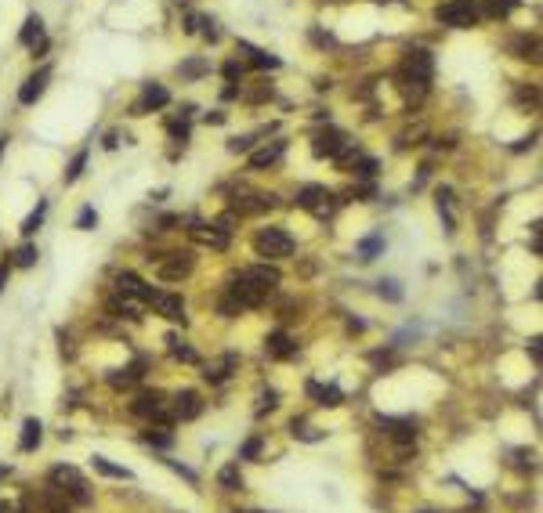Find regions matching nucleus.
Masks as SVG:
<instances>
[{"mask_svg":"<svg viewBox=\"0 0 543 513\" xmlns=\"http://www.w3.org/2000/svg\"><path fill=\"white\" fill-rule=\"evenodd\" d=\"M8 271H11V261L0 264V293H4V282H8Z\"/></svg>","mask_w":543,"mask_h":513,"instance_id":"obj_49","label":"nucleus"},{"mask_svg":"<svg viewBox=\"0 0 543 513\" xmlns=\"http://www.w3.org/2000/svg\"><path fill=\"white\" fill-rule=\"evenodd\" d=\"M294 235L290 231H283V228H261L258 235H254V250H258V256H268V261H279V256H290L294 253Z\"/></svg>","mask_w":543,"mask_h":513,"instance_id":"obj_3","label":"nucleus"},{"mask_svg":"<svg viewBox=\"0 0 543 513\" xmlns=\"http://www.w3.org/2000/svg\"><path fill=\"white\" fill-rule=\"evenodd\" d=\"M225 76H228V83L243 80V66H239V62H228V66H225Z\"/></svg>","mask_w":543,"mask_h":513,"instance_id":"obj_44","label":"nucleus"},{"mask_svg":"<svg viewBox=\"0 0 543 513\" xmlns=\"http://www.w3.org/2000/svg\"><path fill=\"white\" fill-rule=\"evenodd\" d=\"M11 474V466H0V477H8Z\"/></svg>","mask_w":543,"mask_h":513,"instance_id":"obj_53","label":"nucleus"},{"mask_svg":"<svg viewBox=\"0 0 543 513\" xmlns=\"http://www.w3.org/2000/svg\"><path fill=\"white\" fill-rule=\"evenodd\" d=\"M163 409H167V401H163L160 391H141V394L131 401V412H134V416H149V419H156V412H163Z\"/></svg>","mask_w":543,"mask_h":513,"instance_id":"obj_12","label":"nucleus"},{"mask_svg":"<svg viewBox=\"0 0 543 513\" xmlns=\"http://www.w3.org/2000/svg\"><path fill=\"white\" fill-rule=\"evenodd\" d=\"M265 351H268V358H294V354H297V344H294V340H290L283 329H276V333L268 336Z\"/></svg>","mask_w":543,"mask_h":513,"instance_id":"obj_18","label":"nucleus"},{"mask_svg":"<svg viewBox=\"0 0 543 513\" xmlns=\"http://www.w3.org/2000/svg\"><path fill=\"white\" fill-rule=\"evenodd\" d=\"M189 271H192V256L189 253H167V256H160V279L178 282Z\"/></svg>","mask_w":543,"mask_h":513,"instance_id":"obj_8","label":"nucleus"},{"mask_svg":"<svg viewBox=\"0 0 543 513\" xmlns=\"http://www.w3.org/2000/svg\"><path fill=\"white\" fill-rule=\"evenodd\" d=\"M221 98H225V101H232V98H239V87H236V83H228V87L221 91Z\"/></svg>","mask_w":543,"mask_h":513,"instance_id":"obj_48","label":"nucleus"},{"mask_svg":"<svg viewBox=\"0 0 543 513\" xmlns=\"http://www.w3.org/2000/svg\"><path fill=\"white\" fill-rule=\"evenodd\" d=\"M348 329L351 333H366V322H362V318H348Z\"/></svg>","mask_w":543,"mask_h":513,"instance_id":"obj_47","label":"nucleus"},{"mask_svg":"<svg viewBox=\"0 0 543 513\" xmlns=\"http://www.w3.org/2000/svg\"><path fill=\"white\" fill-rule=\"evenodd\" d=\"M239 51L250 55V66H258V69H279V58L276 55H268V51H261L254 44H246V40H239Z\"/></svg>","mask_w":543,"mask_h":513,"instance_id":"obj_23","label":"nucleus"},{"mask_svg":"<svg viewBox=\"0 0 543 513\" xmlns=\"http://www.w3.org/2000/svg\"><path fill=\"white\" fill-rule=\"evenodd\" d=\"M4 148H8V138H0V156H4Z\"/></svg>","mask_w":543,"mask_h":513,"instance_id":"obj_54","label":"nucleus"},{"mask_svg":"<svg viewBox=\"0 0 543 513\" xmlns=\"http://www.w3.org/2000/svg\"><path fill=\"white\" fill-rule=\"evenodd\" d=\"M167 101H171V91H167V87H160V83H145L141 101L134 105V116H145L149 109H163Z\"/></svg>","mask_w":543,"mask_h":513,"instance_id":"obj_11","label":"nucleus"},{"mask_svg":"<svg viewBox=\"0 0 543 513\" xmlns=\"http://www.w3.org/2000/svg\"><path fill=\"white\" fill-rule=\"evenodd\" d=\"M51 488L58 491V496H69L76 506H91V488L80 477L76 466H55L51 470Z\"/></svg>","mask_w":543,"mask_h":513,"instance_id":"obj_1","label":"nucleus"},{"mask_svg":"<svg viewBox=\"0 0 543 513\" xmlns=\"http://www.w3.org/2000/svg\"><path fill=\"white\" fill-rule=\"evenodd\" d=\"M199 26H203V36H206V40H218V36H221V29H218L214 18H199Z\"/></svg>","mask_w":543,"mask_h":513,"instance_id":"obj_43","label":"nucleus"},{"mask_svg":"<svg viewBox=\"0 0 543 513\" xmlns=\"http://www.w3.org/2000/svg\"><path fill=\"white\" fill-rule=\"evenodd\" d=\"M348 145H351V141H348L344 131H337V127H326V131H319L316 138H311V152L323 156V159H337Z\"/></svg>","mask_w":543,"mask_h":513,"instance_id":"obj_6","label":"nucleus"},{"mask_svg":"<svg viewBox=\"0 0 543 513\" xmlns=\"http://www.w3.org/2000/svg\"><path fill=\"white\" fill-rule=\"evenodd\" d=\"M355 253H359V261H377V256L384 253V235L373 231V235H366V239H359Z\"/></svg>","mask_w":543,"mask_h":513,"instance_id":"obj_22","label":"nucleus"},{"mask_svg":"<svg viewBox=\"0 0 543 513\" xmlns=\"http://www.w3.org/2000/svg\"><path fill=\"white\" fill-rule=\"evenodd\" d=\"M286 152V141H272L265 148H258V152H250V166L254 170H265V166H276Z\"/></svg>","mask_w":543,"mask_h":513,"instance_id":"obj_16","label":"nucleus"},{"mask_svg":"<svg viewBox=\"0 0 543 513\" xmlns=\"http://www.w3.org/2000/svg\"><path fill=\"white\" fill-rule=\"evenodd\" d=\"M236 279H243L246 286H254L258 293H276V286L283 282V275H279V268H272V264H250V268H243Z\"/></svg>","mask_w":543,"mask_h":513,"instance_id":"obj_5","label":"nucleus"},{"mask_svg":"<svg viewBox=\"0 0 543 513\" xmlns=\"http://www.w3.org/2000/svg\"><path fill=\"white\" fill-rule=\"evenodd\" d=\"M311 40H316L319 48H333V36H330V33H323V29H311Z\"/></svg>","mask_w":543,"mask_h":513,"instance_id":"obj_46","label":"nucleus"},{"mask_svg":"<svg viewBox=\"0 0 543 513\" xmlns=\"http://www.w3.org/2000/svg\"><path fill=\"white\" fill-rule=\"evenodd\" d=\"M83 166H87V148H80V152L69 159V166H66V174H62V181H66V185H76V181L83 178Z\"/></svg>","mask_w":543,"mask_h":513,"instance_id":"obj_28","label":"nucleus"},{"mask_svg":"<svg viewBox=\"0 0 543 513\" xmlns=\"http://www.w3.org/2000/svg\"><path fill=\"white\" fill-rule=\"evenodd\" d=\"M36 256H40V250L26 243V246H18V253H15V261H11V264H15V268H33V264H36Z\"/></svg>","mask_w":543,"mask_h":513,"instance_id":"obj_32","label":"nucleus"},{"mask_svg":"<svg viewBox=\"0 0 543 513\" xmlns=\"http://www.w3.org/2000/svg\"><path fill=\"white\" fill-rule=\"evenodd\" d=\"M377 293L384 296L388 304H399V301H402V289H399V282H395V279H381V282H377Z\"/></svg>","mask_w":543,"mask_h":513,"instance_id":"obj_33","label":"nucleus"},{"mask_svg":"<svg viewBox=\"0 0 543 513\" xmlns=\"http://www.w3.org/2000/svg\"><path fill=\"white\" fill-rule=\"evenodd\" d=\"M377 426L388 431L399 445H413V438H416V423L413 419H377Z\"/></svg>","mask_w":543,"mask_h":513,"instance_id":"obj_15","label":"nucleus"},{"mask_svg":"<svg viewBox=\"0 0 543 513\" xmlns=\"http://www.w3.org/2000/svg\"><path fill=\"white\" fill-rule=\"evenodd\" d=\"M254 148V138H232L228 141V152H250Z\"/></svg>","mask_w":543,"mask_h":513,"instance_id":"obj_42","label":"nucleus"},{"mask_svg":"<svg viewBox=\"0 0 543 513\" xmlns=\"http://www.w3.org/2000/svg\"><path fill=\"white\" fill-rule=\"evenodd\" d=\"M424 513H431V510H424Z\"/></svg>","mask_w":543,"mask_h":513,"instance_id":"obj_56","label":"nucleus"},{"mask_svg":"<svg viewBox=\"0 0 543 513\" xmlns=\"http://www.w3.org/2000/svg\"><path fill=\"white\" fill-rule=\"evenodd\" d=\"M109 311L116 318H131V322H138V318H141V304L131 301V296H123V293H116L113 301H109Z\"/></svg>","mask_w":543,"mask_h":513,"instance_id":"obj_20","label":"nucleus"},{"mask_svg":"<svg viewBox=\"0 0 543 513\" xmlns=\"http://www.w3.org/2000/svg\"><path fill=\"white\" fill-rule=\"evenodd\" d=\"M514 8H518V0H486V8H478V11L489 18H507Z\"/></svg>","mask_w":543,"mask_h":513,"instance_id":"obj_29","label":"nucleus"},{"mask_svg":"<svg viewBox=\"0 0 543 513\" xmlns=\"http://www.w3.org/2000/svg\"><path fill=\"white\" fill-rule=\"evenodd\" d=\"M258 456H261V438H250V441L239 448V459H246V463H258Z\"/></svg>","mask_w":543,"mask_h":513,"instance_id":"obj_39","label":"nucleus"},{"mask_svg":"<svg viewBox=\"0 0 543 513\" xmlns=\"http://www.w3.org/2000/svg\"><path fill=\"white\" fill-rule=\"evenodd\" d=\"M178 73H181V80H199V76L211 73V62H206V58H189V62H181V66H178Z\"/></svg>","mask_w":543,"mask_h":513,"instance_id":"obj_27","label":"nucleus"},{"mask_svg":"<svg viewBox=\"0 0 543 513\" xmlns=\"http://www.w3.org/2000/svg\"><path fill=\"white\" fill-rule=\"evenodd\" d=\"M218 484H221V491H239V488H243V470H239V463H228V466H221Z\"/></svg>","mask_w":543,"mask_h":513,"instance_id":"obj_24","label":"nucleus"},{"mask_svg":"<svg viewBox=\"0 0 543 513\" xmlns=\"http://www.w3.org/2000/svg\"><path fill=\"white\" fill-rule=\"evenodd\" d=\"M94 224H98V213H94V206H83V210L76 213V228H80V231H91Z\"/></svg>","mask_w":543,"mask_h":513,"instance_id":"obj_37","label":"nucleus"},{"mask_svg":"<svg viewBox=\"0 0 543 513\" xmlns=\"http://www.w3.org/2000/svg\"><path fill=\"white\" fill-rule=\"evenodd\" d=\"M351 166H355V178H373V174H377V159H369V156L355 159Z\"/></svg>","mask_w":543,"mask_h":513,"instance_id":"obj_38","label":"nucleus"},{"mask_svg":"<svg viewBox=\"0 0 543 513\" xmlns=\"http://www.w3.org/2000/svg\"><path fill=\"white\" fill-rule=\"evenodd\" d=\"M189 235H192V243H199V246L228 250V231H225L221 224H192V228H189Z\"/></svg>","mask_w":543,"mask_h":513,"instance_id":"obj_9","label":"nucleus"},{"mask_svg":"<svg viewBox=\"0 0 543 513\" xmlns=\"http://www.w3.org/2000/svg\"><path fill=\"white\" fill-rule=\"evenodd\" d=\"M40 438H44V426H40V419H26V423H22V438H18V448H22V452H36V448H40Z\"/></svg>","mask_w":543,"mask_h":513,"instance_id":"obj_21","label":"nucleus"},{"mask_svg":"<svg viewBox=\"0 0 543 513\" xmlns=\"http://www.w3.org/2000/svg\"><path fill=\"white\" fill-rule=\"evenodd\" d=\"M116 293L131 296V301H138V304H149L156 289H153V286H145L134 271H120V275H116Z\"/></svg>","mask_w":543,"mask_h":513,"instance_id":"obj_7","label":"nucleus"},{"mask_svg":"<svg viewBox=\"0 0 543 513\" xmlns=\"http://www.w3.org/2000/svg\"><path fill=\"white\" fill-rule=\"evenodd\" d=\"M206 123H225V113H206Z\"/></svg>","mask_w":543,"mask_h":513,"instance_id":"obj_50","label":"nucleus"},{"mask_svg":"<svg viewBox=\"0 0 543 513\" xmlns=\"http://www.w3.org/2000/svg\"><path fill=\"white\" fill-rule=\"evenodd\" d=\"M308 394H311V398H319V405H323V409H337V405L344 401L341 387H333V383H330V387H319L316 380L308 383Z\"/></svg>","mask_w":543,"mask_h":513,"instance_id":"obj_19","label":"nucleus"},{"mask_svg":"<svg viewBox=\"0 0 543 513\" xmlns=\"http://www.w3.org/2000/svg\"><path fill=\"white\" fill-rule=\"evenodd\" d=\"M91 466L98 470V474H106V477H116V481H131V470H127V466H116V463H109L106 456H94V459H91Z\"/></svg>","mask_w":543,"mask_h":513,"instance_id":"obj_25","label":"nucleus"},{"mask_svg":"<svg viewBox=\"0 0 543 513\" xmlns=\"http://www.w3.org/2000/svg\"><path fill=\"white\" fill-rule=\"evenodd\" d=\"M167 344H171V354H174L178 361H185V366H196V361H199V354H196L192 347H185V344H178V340H174V336H167Z\"/></svg>","mask_w":543,"mask_h":513,"instance_id":"obj_31","label":"nucleus"},{"mask_svg":"<svg viewBox=\"0 0 543 513\" xmlns=\"http://www.w3.org/2000/svg\"><path fill=\"white\" fill-rule=\"evenodd\" d=\"M163 318H167V322H181L185 326V304H181V296H174V293H153V301H149Z\"/></svg>","mask_w":543,"mask_h":513,"instance_id":"obj_10","label":"nucleus"},{"mask_svg":"<svg viewBox=\"0 0 543 513\" xmlns=\"http://www.w3.org/2000/svg\"><path fill=\"white\" fill-rule=\"evenodd\" d=\"M101 145H106V148H116V145H120V138H116V134H106V141H101Z\"/></svg>","mask_w":543,"mask_h":513,"instance_id":"obj_52","label":"nucleus"},{"mask_svg":"<svg viewBox=\"0 0 543 513\" xmlns=\"http://www.w3.org/2000/svg\"><path fill=\"white\" fill-rule=\"evenodd\" d=\"M145 445H153V448H171L174 445V434H163V431H145L141 434Z\"/></svg>","mask_w":543,"mask_h":513,"instance_id":"obj_36","label":"nucleus"},{"mask_svg":"<svg viewBox=\"0 0 543 513\" xmlns=\"http://www.w3.org/2000/svg\"><path fill=\"white\" fill-rule=\"evenodd\" d=\"M44 513H69V503H66V496H58V491L51 488L48 496H44Z\"/></svg>","mask_w":543,"mask_h":513,"instance_id":"obj_34","label":"nucleus"},{"mask_svg":"<svg viewBox=\"0 0 543 513\" xmlns=\"http://www.w3.org/2000/svg\"><path fill=\"white\" fill-rule=\"evenodd\" d=\"M297 206L308 210V213H316L319 221H326V217H333V210H337V196H333L330 188H323V185H304L297 192Z\"/></svg>","mask_w":543,"mask_h":513,"instance_id":"obj_4","label":"nucleus"},{"mask_svg":"<svg viewBox=\"0 0 543 513\" xmlns=\"http://www.w3.org/2000/svg\"><path fill=\"white\" fill-rule=\"evenodd\" d=\"M203 412V398L196 391H181L174 398V419H196Z\"/></svg>","mask_w":543,"mask_h":513,"instance_id":"obj_14","label":"nucleus"},{"mask_svg":"<svg viewBox=\"0 0 543 513\" xmlns=\"http://www.w3.org/2000/svg\"><path fill=\"white\" fill-rule=\"evenodd\" d=\"M529 354H533V361L540 366V340H533V347H529Z\"/></svg>","mask_w":543,"mask_h":513,"instance_id":"obj_51","label":"nucleus"},{"mask_svg":"<svg viewBox=\"0 0 543 513\" xmlns=\"http://www.w3.org/2000/svg\"><path fill=\"white\" fill-rule=\"evenodd\" d=\"M171 134H174L178 141H185V138H189V123H185V120L178 123V120H174V123H171Z\"/></svg>","mask_w":543,"mask_h":513,"instance_id":"obj_45","label":"nucleus"},{"mask_svg":"<svg viewBox=\"0 0 543 513\" xmlns=\"http://www.w3.org/2000/svg\"><path fill=\"white\" fill-rule=\"evenodd\" d=\"M435 18L449 29H471V26H478L482 11H478L474 0H446V4L435 8Z\"/></svg>","mask_w":543,"mask_h":513,"instance_id":"obj_2","label":"nucleus"},{"mask_svg":"<svg viewBox=\"0 0 543 513\" xmlns=\"http://www.w3.org/2000/svg\"><path fill=\"white\" fill-rule=\"evenodd\" d=\"M18 40H22L26 48H33V51H36V44L48 48V40H44V18H40V15H29L26 26H22V33H18Z\"/></svg>","mask_w":543,"mask_h":513,"instance_id":"obj_17","label":"nucleus"},{"mask_svg":"<svg viewBox=\"0 0 543 513\" xmlns=\"http://www.w3.org/2000/svg\"><path fill=\"white\" fill-rule=\"evenodd\" d=\"M44 213H48V199H40V203H36V210H33L29 217L22 221V235H33L40 224H44Z\"/></svg>","mask_w":543,"mask_h":513,"instance_id":"obj_30","label":"nucleus"},{"mask_svg":"<svg viewBox=\"0 0 543 513\" xmlns=\"http://www.w3.org/2000/svg\"><path fill=\"white\" fill-rule=\"evenodd\" d=\"M438 213H442V221H446V231H456L453 210H449V188H442V192H438Z\"/></svg>","mask_w":543,"mask_h":513,"instance_id":"obj_35","label":"nucleus"},{"mask_svg":"<svg viewBox=\"0 0 543 513\" xmlns=\"http://www.w3.org/2000/svg\"><path fill=\"white\" fill-rule=\"evenodd\" d=\"M141 369H145V361H134L131 369H120V373H113V376H109V383H113V387H131V383H138V380L145 376Z\"/></svg>","mask_w":543,"mask_h":513,"instance_id":"obj_26","label":"nucleus"},{"mask_svg":"<svg viewBox=\"0 0 543 513\" xmlns=\"http://www.w3.org/2000/svg\"><path fill=\"white\" fill-rule=\"evenodd\" d=\"M48 80H51V69L33 73V76L22 83V91H18V101H22V105H36V98L48 91Z\"/></svg>","mask_w":543,"mask_h":513,"instance_id":"obj_13","label":"nucleus"},{"mask_svg":"<svg viewBox=\"0 0 543 513\" xmlns=\"http://www.w3.org/2000/svg\"><path fill=\"white\" fill-rule=\"evenodd\" d=\"M243 513H265V510H243Z\"/></svg>","mask_w":543,"mask_h":513,"instance_id":"obj_55","label":"nucleus"},{"mask_svg":"<svg viewBox=\"0 0 543 513\" xmlns=\"http://www.w3.org/2000/svg\"><path fill=\"white\" fill-rule=\"evenodd\" d=\"M258 401H261V405H258V416H265L268 409H276V405H279V394H276V391H261Z\"/></svg>","mask_w":543,"mask_h":513,"instance_id":"obj_40","label":"nucleus"},{"mask_svg":"<svg viewBox=\"0 0 543 513\" xmlns=\"http://www.w3.org/2000/svg\"><path fill=\"white\" fill-rule=\"evenodd\" d=\"M167 466H171L174 470V474H181L185 481H189V484H196L199 477H196V470H189V466H181V463H174V459H167Z\"/></svg>","mask_w":543,"mask_h":513,"instance_id":"obj_41","label":"nucleus"}]
</instances>
